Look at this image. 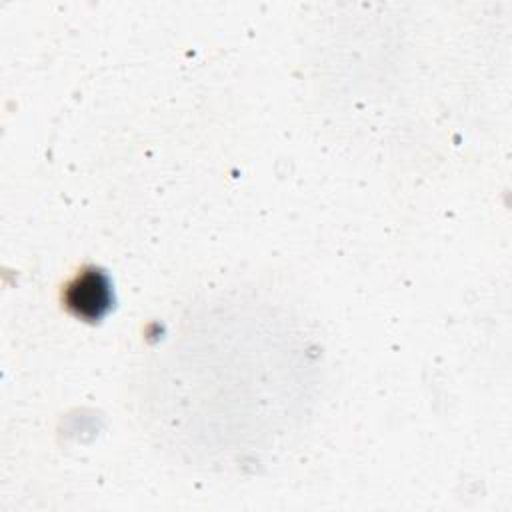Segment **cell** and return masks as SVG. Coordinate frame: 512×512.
Listing matches in <instances>:
<instances>
[{
  "label": "cell",
  "instance_id": "cell-1",
  "mask_svg": "<svg viewBox=\"0 0 512 512\" xmlns=\"http://www.w3.org/2000/svg\"><path fill=\"white\" fill-rule=\"evenodd\" d=\"M114 300L110 278L100 268L80 270L64 288L66 308L82 320L96 322L106 316Z\"/></svg>",
  "mask_w": 512,
  "mask_h": 512
}]
</instances>
